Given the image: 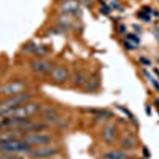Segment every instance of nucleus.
Here are the masks:
<instances>
[{"mask_svg": "<svg viewBox=\"0 0 159 159\" xmlns=\"http://www.w3.org/2000/svg\"><path fill=\"white\" fill-rule=\"evenodd\" d=\"M51 78H52V81H56V83L65 81V80H67V70L64 67H54L51 70Z\"/></svg>", "mask_w": 159, "mask_h": 159, "instance_id": "obj_9", "label": "nucleus"}, {"mask_svg": "<svg viewBox=\"0 0 159 159\" xmlns=\"http://www.w3.org/2000/svg\"><path fill=\"white\" fill-rule=\"evenodd\" d=\"M0 159H25V157H22V156H13V153L0 151Z\"/></svg>", "mask_w": 159, "mask_h": 159, "instance_id": "obj_14", "label": "nucleus"}, {"mask_svg": "<svg viewBox=\"0 0 159 159\" xmlns=\"http://www.w3.org/2000/svg\"><path fill=\"white\" fill-rule=\"evenodd\" d=\"M30 99H32V94H25V92H21V94H16V96H11V97L5 99L2 103H0V113L8 110V108L19 107V105H22V103H27Z\"/></svg>", "mask_w": 159, "mask_h": 159, "instance_id": "obj_4", "label": "nucleus"}, {"mask_svg": "<svg viewBox=\"0 0 159 159\" xmlns=\"http://www.w3.org/2000/svg\"><path fill=\"white\" fill-rule=\"evenodd\" d=\"M61 10L65 13H78L80 11V5L76 0H69V2H62Z\"/></svg>", "mask_w": 159, "mask_h": 159, "instance_id": "obj_11", "label": "nucleus"}, {"mask_svg": "<svg viewBox=\"0 0 159 159\" xmlns=\"http://www.w3.org/2000/svg\"><path fill=\"white\" fill-rule=\"evenodd\" d=\"M24 89H25V84H24L22 81H10V83H7V84L0 86V96L11 97V96L21 94Z\"/></svg>", "mask_w": 159, "mask_h": 159, "instance_id": "obj_5", "label": "nucleus"}, {"mask_svg": "<svg viewBox=\"0 0 159 159\" xmlns=\"http://www.w3.org/2000/svg\"><path fill=\"white\" fill-rule=\"evenodd\" d=\"M42 113H43V118L46 119L48 123H54V121H57V119H59V113H57V110H56V108H52V107H45Z\"/></svg>", "mask_w": 159, "mask_h": 159, "instance_id": "obj_10", "label": "nucleus"}, {"mask_svg": "<svg viewBox=\"0 0 159 159\" xmlns=\"http://www.w3.org/2000/svg\"><path fill=\"white\" fill-rule=\"evenodd\" d=\"M38 110H40V105L37 102H27V103L19 105V107H13V108L2 111L0 116H5V118H29L34 113H37Z\"/></svg>", "mask_w": 159, "mask_h": 159, "instance_id": "obj_1", "label": "nucleus"}, {"mask_svg": "<svg viewBox=\"0 0 159 159\" xmlns=\"http://www.w3.org/2000/svg\"><path fill=\"white\" fill-rule=\"evenodd\" d=\"M30 67L34 72L37 73H46V72H51V64L48 61H42V59H38V61H34L30 64Z\"/></svg>", "mask_w": 159, "mask_h": 159, "instance_id": "obj_8", "label": "nucleus"}, {"mask_svg": "<svg viewBox=\"0 0 159 159\" xmlns=\"http://www.w3.org/2000/svg\"><path fill=\"white\" fill-rule=\"evenodd\" d=\"M78 3H88V0H76Z\"/></svg>", "mask_w": 159, "mask_h": 159, "instance_id": "obj_17", "label": "nucleus"}, {"mask_svg": "<svg viewBox=\"0 0 159 159\" xmlns=\"http://www.w3.org/2000/svg\"><path fill=\"white\" fill-rule=\"evenodd\" d=\"M83 78H84V75H83V73H80V75H75V81H73V83H75L76 86H80V84H83V81H84Z\"/></svg>", "mask_w": 159, "mask_h": 159, "instance_id": "obj_15", "label": "nucleus"}, {"mask_svg": "<svg viewBox=\"0 0 159 159\" xmlns=\"http://www.w3.org/2000/svg\"><path fill=\"white\" fill-rule=\"evenodd\" d=\"M24 134L19 129H8V130H0V143L2 142H8V140H15L22 137Z\"/></svg>", "mask_w": 159, "mask_h": 159, "instance_id": "obj_7", "label": "nucleus"}, {"mask_svg": "<svg viewBox=\"0 0 159 159\" xmlns=\"http://www.w3.org/2000/svg\"><path fill=\"white\" fill-rule=\"evenodd\" d=\"M103 139L107 140V142H111L115 139V127L113 126H108L107 129L103 130Z\"/></svg>", "mask_w": 159, "mask_h": 159, "instance_id": "obj_12", "label": "nucleus"}, {"mask_svg": "<svg viewBox=\"0 0 159 159\" xmlns=\"http://www.w3.org/2000/svg\"><path fill=\"white\" fill-rule=\"evenodd\" d=\"M123 145H124V147H129V148H132V147H134V140H127V139H124L123 140Z\"/></svg>", "mask_w": 159, "mask_h": 159, "instance_id": "obj_16", "label": "nucleus"}, {"mask_svg": "<svg viewBox=\"0 0 159 159\" xmlns=\"http://www.w3.org/2000/svg\"><path fill=\"white\" fill-rule=\"evenodd\" d=\"M105 157L107 159H126V154L121 153V151H110L105 154Z\"/></svg>", "mask_w": 159, "mask_h": 159, "instance_id": "obj_13", "label": "nucleus"}, {"mask_svg": "<svg viewBox=\"0 0 159 159\" xmlns=\"http://www.w3.org/2000/svg\"><path fill=\"white\" fill-rule=\"evenodd\" d=\"M52 137L51 134H46V132H27V134L22 135V142L29 147H42V145H48L51 143Z\"/></svg>", "mask_w": 159, "mask_h": 159, "instance_id": "obj_2", "label": "nucleus"}, {"mask_svg": "<svg viewBox=\"0 0 159 159\" xmlns=\"http://www.w3.org/2000/svg\"><path fill=\"white\" fill-rule=\"evenodd\" d=\"M59 153V148L54 147V145H42V147H37L34 150H29V154L32 157H49V156H54Z\"/></svg>", "mask_w": 159, "mask_h": 159, "instance_id": "obj_6", "label": "nucleus"}, {"mask_svg": "<svg viewBox=\"0 0 159 159\" xmlns=\"http://www.w3.org/2000/svg\"><path fill=\"white\" fill-rule=\"evenodd\" d=\"M29 150H30L29 145H25L19 139L0 143V151H3V153H29Z\"/></svg>", "mask_w": 159, "mask_h": 159, "instance_id": "obj_3", "label": "nucleus"}]
</instances>
